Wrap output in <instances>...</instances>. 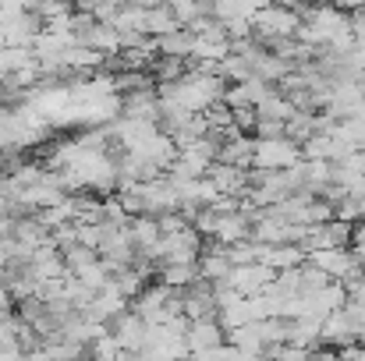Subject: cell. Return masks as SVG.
<instances>
[{"instance_id": "cell-1", "label": "cell", "mask_w": 365, "mask_h": 361, "mask_svg": "<svg viewBox=\"0 0 365 361\" xmlns=\"http://www.w3.org/2000/svg\"><path fill=\"white\" fill-rule=\"evenodd\" d=\"M252 28H255L259 43H269V39H280V36H298L302 14L294 7H284V4H262L252 14Z\"/></svg>"}, {"instance_id": "cell-16", "label": "cell", "mask_w": 365, "mask_h": 361, "mask_svg": "<svg viewBox=\"0 0 365 361\" xmlns=\"http://www.w3.org/2000/svg\"><path fill=\"white\" fill-rule=\"evenodd\" d=\"M262 4H269V0H210V14L220 18V21H231V18H252Z\"/></svg>"}, {"instance_id": "cell-19", "label": "cell", "mask_w": 365, "mask_h": 361, "mask_svg": "<svg viewBox=\"0 0 365 361\" xmlns=\"http://www.w3.org/2000/svg\"><path fill=\"white\" fill-rule=\"evenodd\" d=\"M188 75V57H170L160 53V61H153V78L156 82H178Z\"/></svg>"}, {"instance_id": "cell-15", "label": "cell", "mask_w": 365, "mask_h": 361, "mask_svg": "<svg viewBox=\"0 0 365 361\" xmlns=\"http://www.w3.org/2000/svg\"><path fill=\"white\" fill-rule=\"evenodd\" d=\"M131 238H135V248L138 251H149L156 241L163 238V231H160V220L153 216V213H138V216H131Z\"/></svg>"}, {"instance_id": "cell-12", "label": "cell", "mask_w": 365, "mask_h": 361, "mask_svg": "<svg viewBox=\"0 0 365 361\" xmlns=\"http://www.w3.org/2000/svg\"><path fill=\"white\" fill-rule=\"evenodd\" d=\"M121 114L124 117H145V120H160V96L156 89H131L121 96Z\"/></svg>"}, {"instance_id": "cell-7", "label": "cell", "mask_w": 365, "mask_h": 361, "mask_svg": "<svg viewBox=\"0 0 365 361\" xmlns=\"http://www.w3.org/2000/svg\"><path fill=\"white\" fill-rule=\"evenodd\" d=\"M110 330H114V337L124 344L128 355H138L142 344H145V330H149V323H145L135 308H128V312H121V315L110 323Z\"/></svg>"}, {"instance_id": "cell-13", "label": "cell", "mask_w": 365, "mask_h": 361, "mask_svg": "<svg viewBox=\"0 0 365 361\" xmlns=\"http://www.w3.org/2000/svg\"><path fill=\"white\" fill-rule=\"evenodd\" d=\"M242 238H252V216L248 213H220V220H217V231H213V238L217 244H235V241Z\"/></svg>"}, {"instance_id": "cell-24", "label": "cell", "mask_w": 365, "mask_h": 361, "mask_svg": "<svg viewBox=\"0 0 365 361\" xmlns=\"http://www.w3.org/2000/svg\"><path fill=\"white\" fill-rule=\"evenodd\" d=\"M231 110H235V127L255 131V124H259V107H231Z\"/></svg>"}, {"instance_id": "cell-6", "label": "cell", "mask_w": 365, "mask_h": 361, "mask_svg": "<svg viewBox=\"0 0 365 361\" xmlns=\"http://www.w3.org/2000/svg\"><path fill=\"white\" fill-rule=\"evenodd\" d=\"M174 294H178V287L156 280V283H145L138 298H131V308H135L145 323H160V312L167 308V301H170Z\"/></svg>"}, {"instance_id": "cell-26", "label": "cell", "mask_w": 365, "mask_h": 361, "mask_svg": "<svg viewBox=\"0 0 365 361\" xmlns=\"http://www.w3.org/2000/svg\"><path fill=\"white\" fill-rule=\"evenodd\" d=\"M316 4H341V0H316Z\"/></svg>"}, {"instance_id": "cell-21", "label": "cell", "mask_w": 365, "mask_h": 361, "mask_svg": "<svg viewBox=\"0 0 365 361\" xmlns=\"http://www.w3.org/2000/svg\"><path fill=\"white\" fill-rule=\"evenodd\" d=\"M334 276L327 273V269H319L316 262H302V294H312V291H319V287H327Z\"/></svg>"}, {"instance_id": "cell-11", "label": "cell", "mask_w": 365, "mask_h": 361, "mask_svg": "<svg viewBox=\"0 0 365 361\" xmlns=\"http://www.w3.org/2000/svg\"><path fill=\"white\" fill-rule=\"evenodd\" d=\"M231 269H235V262H231V255H227L224 244L213 241V248H202V255H199V276H202V280L220 283V280L231 276Z\"/></svg>"}, {"instance_id": "cell-2", "label": "cell", "mask_w": 365, "mask_h": 361, "mask_svg": "<svg viewBox=\"0 0 365 361\" xmlns=\"http://www.w3.org/2000/svg\"><path fill=\"white\" fill-rule=\"evenodd\" d=\"M302 159V142H294L291 135H280V138H259L255 135V156H252V167H262V170H284V167H294Z\"/></svg>"}, {"instance_id": "cell-18", "label": "cell", "mask_w": 365, "mask_h": 361, "mask_svg": "<svg viewBox=\"0 0 365 361\" xmlns=\"http://www.w3.org/2000/svg\"><path fill=\"white\" fill-rule=\"evenodd\" d=\"M192 43H195V32L192 28H174L167 36H156L160 53H170V57H192Z\"/></svg>"}, {"instance_id": "cell-14", "label": "cell", "mask_w": 365, "mask_h": 361, "mask_svg": "<svg viewBox=\"0 0 365 361\" xmlns=\"http://www.w3.org/2000/svg\"><path fill=\"white\" fill-rule=\"evenodd\" d=\"M174 28H185V25H181V18H178V11H174L170 0L145 7V32H149V36H167V32H174Z\"/></svg>"}, {"instance_id": "cell-22", "label": "cell", "mask_w": 365, "mask_h": 361, "mask_svg": "<svg viewBox=\"0 0 365 361\" xmlns=\"http://www.w3.org/2000/svg\"><path fill=\"white\" fill-rule=\"evenodd\" d=\"M96 258H100V248H89V244H71V248H64V262H68L71 273H78L82 266H89V262H96Z\"/></svg>"}, {"instance_id": "cell-4", "label": "cell", "mask_w": 365, "mask_h": 361, "mask_svg": "<svg viewBox=\"0 0 365 361\" xmlns=\"http://www.w3.org/2000/svg\"><path fill=\"white\" fill-rule=\"evenodd\" d=\"M359 333H362V323L341 305V308H334L327 319H323V340L337 351V347H344V344H355L359 340Z\"/></svg>"}, {"instance_id": "cell-9", "label": "cell", "mask_w": 365, "mask_h": 361, "mask_svg": "<svg viewBox=\"0 0 365 361\" xmlns=\"http://www.w3.org/2000/svg\"><path fill=\"white\" fill-rule=\"evenodd\" d=\"M309 262H316L319 269H327L334 280L348 276V269L359 266L355 248H312V251H309Z\"/></svg>"}, {"instance_id": "cell-5", "label": "cell", "mask_w": 365, "mask_h": 361, "mask_svg": "<svg viewBox=\"0 0 365 361\" xmlns=\"http://www.w3.org/2000/svg\"><path fill=\"white\" fill-rule=\"evenodd\" d=\"M185 340H188V351L202 358L206 351H213V347H220L227 340V330H224V323L217 315H206V319H192Z\"/></svg>"}, {"instance_id": "cell-20", "label": "cell", "mask_w": 365, "mask_h": 361, "mask_svg": "<svg viewBox=\"0 0 365 361\" xmlns=\"http://www.w3.org/2000/svg\"><path fill=\"white\" fill-rule=\"evenodd\" d=\"M36 50L32 46H0V75H11L25 64H36Z\"/></svg>"}, {"instance_id": "cell-25", "label": "cell", "mask_w": 365, "mask_h": 361, "mask_svg": "<svg viewBox=\"0 0 365 361\" xmlns=\"http://www.w3.org/2000/svg\"><path fill=\"white\" fill-rule=\"evenodd\" d=\"M351 244H365V216L362 224H355V231H351Z\"/></svg>"}, {"instance_id": "cell-8", "label": "cell", "mask_w": 365, "mask_h": 361, "mask_svg": "<svg viewBox=\"0 0 365 361\" xmlns=\"http://www.w3.org/2000/svg\"><path fill=\"white\" fill-rule=\"evenodd\" d=\"M213 184L224 192V195H245L248 192V167H238V163H224V159H213L210 170Z\"/></svg>"}, {"instance_id": "cell-3", "label": "cell", "mask_w": 365, "mask_h": 361, "mask_svg": "<svg viewBox=\"0 0 365 361\" xmlns=\"http://www.w3.org/2000/svg\"><path fill=\"white\" fill-rule=\"evenodd\" d=\"M277 280V269L269 266V262H242V266H235L231 269V276H227V283L235 287V291H242L245 298L248 294H262L269 283Z\"/></svg>"}, {"instance_id": "cell-17", "label": "cell", "mask_w": 365, "mask_h": 361, "mask_svg": "<svg viewBox=\"0 0 365 361\" xmlns=\"http://www.w3.org/2000/svg\"><path fill=\"white\" fill-rule=\"evenodd\" d=\"M160 280L170 283V287H178V291H185V287H192L195 280H202V276H199V262H163Z\"/></svg>"}, {"instance_id": "cell-23", "label": "cell", "mask_w": 365, "mask_h": 361, "mask_svg": "<svg viewBox=\"0 0 365 361\" xmlns=\"http://www.w3.org/2000/svg\"><path fill=\"white\" fill-rule=\"evenodd\" d=\"M255 135H259V138H280V135H287V120L259 117V124H255Z\"/></svg>"}, {"instance_id": "cell-10", "label": "cell", "mask_w": 365, "mask_h": 361, "mask_svg": "<svg viewBox=\"0 0 365 361\" xmlns=\"http://www.w3.org/2000/svg\"><path fill=\"white\" fill-rule=\"evenodd\" d=\"M0 25H4L7 46H32L36 36L43 32V18H39L36 11H25V14H18L14 21H0Z\"/></svg>"}]
</instances>
